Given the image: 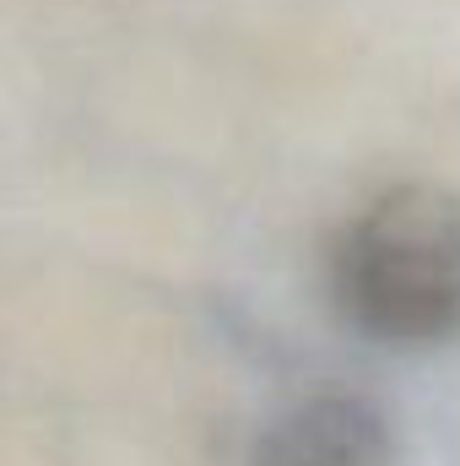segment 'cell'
<instances>
[{
  "mask_svg": "<svg viewBox=\"0 0 460 466\" xmlns=\"http://www.w3.org/2000/svg\"><path fill=\"white\" fill-rule=\"evenodd\" d=\"M249 466H401V434L374 401L331 390L271 418Z\"/></svg>",
  "mask_w": 460,
  "mask_h": 466,
  "instance_id": "2",
  "label": "cell"
},
{
  "mask_svg": "<svg viewBox=\"0 0 460 466\" xmlns=\"http://www.w3.org/2000/svg\"><path fill=\"white\" fill-rule=\"evenodd\" d=\"M342 315L385 348H439L460 337V196L395 185L374 196L331 249Z\"/></svg>",
  "mask_w": 460,
  "mask_h": 466,
  "instance_id": "1",
  "label": "cell"
}]
</instances>
